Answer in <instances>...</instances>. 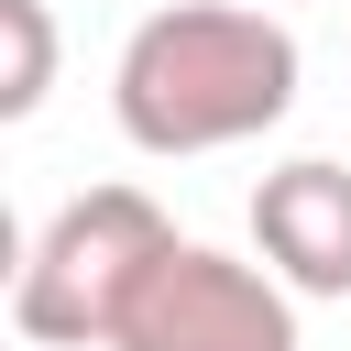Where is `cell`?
<instances>
[{"mask_svg": "<svg viewBox=\"0 0 351 351\" xmlns=\"http://www.w3.org/2000/svg\"><path fill=\"white\" fill-rule=\"evenodd\" d=\"M296 110V33L274 11H241V0H176V11H143L121 66H110V121L132 132V154H219V143H252Z\"/></svg>", "mask_w": 351, "mask_h": 351, "instance_id": "obj_1", "label": "cell"}, {"mask_svg": "<svg viewBox=\"0 0 351 351\" xmlns=\"http://www.w3.org/2000/svg\"><path fill=\"white\" fill-rule=\"evenodd\" d=\"M165 252H176V219L143 186H88V197H66L22 241V263H11V329L33 351H110L121 318H132V296H143V274Z\"/></svg>", "mask_w": 351, "mask_h": 351, "instance_id": "obj_2", "label": "cell"}, {"mask_svg": "<svg viewBox=\"0 0 351 351\" xmlns=\"http://www.w3.org/2000/svg\"><path fill=\"white\" fill-rule=\"evenodd\" d=\"M110 351H296V285L274 263L176 241L143 274V296H132Z\"/></svg>", "mask_w": 351, "mask_h": 351, "instance_id": "obj_3", "label": "cell"}, {"mask_svg": "<svg viewBox=\"0 0 351 351\" xmlns=\"http://www.w3.org/2000/svg\"><path fill=\"white\" fill-rule=\"evenodd\" d=\"M252 241L296 296H351V165L296 154L252 186Z\"/></svg>", "mask_w": 351, "mask_h": 351, "instance_id": "obj_4", "label": "cell"}, {"mask_svg": "<svg viewBox=\"0 0 351 351\" xmlns=\"http://www.w3.org/2000/svg\"><path fill=\"white\" fill-rule=\"evenodd\" d=\"M55 88V11L44 0H0V121H33Z\"/></svg>", "mask_w": 351, "mask_h": 351, "instance_id": "obj_5", "label": "cell"}]
</instances>
